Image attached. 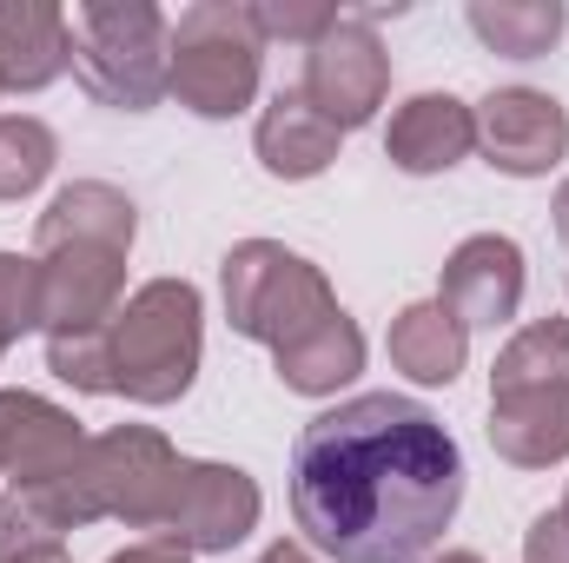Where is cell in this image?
<instances>
[{
    "mask_svg": "<svg viewBox=\"0 0 569 563\" xmlns=\"http://www.w3.org/2000/svg\"><path fill=\"white\" fill-rule=\"evenodd\" d=\"M463 504L457 437L398 392L351 398L298 431L291 511L331 563H418Z\"/></svg>",
    "mask_w": 569,
    "mask_h": 563,
    "instance_id": "6da1fadb",
    "label": "cell"
},
{
    "mask_svg": "<svg viewBox=\"0 0 569 563\" xmlns=\"http://www.w3.org/2000/svg\"><path fill=\"white\" fill-rule=\"evenodd\" d=\"M67 53L80 80L113 107H152L166 87V20L146 0H93L67 13Z\"/></svg>",
    "mask_w": 569,
    "mask_h": 563,
    "instance_id": "7a4b0ae2",
    "label": "cell"
},
{
    "mask_svg": "<svg viewBox=\"0 0 569 563\" xmlns=\"http://www.w3.org/2000/svg\"><path fill=\"white\" fill-rule=\"evenodd\" d=\"M172 87L192 113H239L259 87V27L246 7H192L172 33Z\"/></svg>",
    "mask_w": 569,
    "mask_h": 563,
    "instance_id": "3957f363",
    "label": "cell"
},
{
    "mask_svg": "<svg viewBox=\"0 0 569 563\" xmlns=\"http://www.w3.org/2000/svg\"><path fill=\"white\" fill-rule=\"evenodd\" d=\"M192 318H199V298L186 285H152L133 318H127V338H120V385L140 392V398H172L186 392V365H192Z\"/></svg>",
    "mask_w": 569,
    "mask_h": 563,
    "instance_id": "277c9868",
    "label": "cell"
},
{
    "mask_svg": "<svg viewBox=\"0 0 569 563\" xmlns=\"http://www.w3.org/2000/svg\"><path fill=\"white\" fill-rule=\"evenodd\" d=\"M385 93V53L371 40L365 20H345L331 33L311 40V73H305V100L331 120V127H365L371 107Z\"/></svg>",
    "mask_w": 569,
    "mask_h": 563,
    "instance_id": "5b68a950",
    "label": "cell"
},
{
    "mask_svg": "<svg viewBox=\"0 0 569 563\" xmlns=\"http://www.w3.org/2000/svg\"><path fill=\"white\" fill-rule=\"evenodd\" d=\"M477 134L490 146V166H503V172H543L569 146V120L550 93L510 87V93H490L483 100V127Z\"/></svg>",
    "mask_w": 569,
    "mask_h": 563,
    "instance_id": "8992f818",
    "label": "cell"
},
{
    "mask_svg": "<svg viewBox=\"0 0 569 563\" xmlns=\"http://www.w3.org/2000/svg\"><path fill=\"white\" fill-rule=\"evenodd\" d=\"M67 60V13L40 0L0 7V87H40Z\"/></svg>",
    "mask_w": 569,
    "mask_h": 563,
    "instance_id": "52a82bcc",
    "label": "cell"
},
{
    "mask_svg": "<svg viewBox=\"0 0 569 563\" xmlns=\"http://www.w3.org/2000/svg\"><path fill=\"white\" fill-rule=\"evenodd\" d=\"M477 140V120L443 100V93H418L398 120H391V159L405 172H437V166H457Z\"/></svg>",
    "mask_w": 569,
    "mask_h": 563,
    "instance_id": "ba28073f",
    "label": "cell"
},
{
    "mask_svg": "<svg viewBox=\"0 0 569 563\" xmlns=\"http://www.w3.org/2000/svg\"><path fill=\"white\" fill-rule=\"evenodd\" d=\"M443 292L457 298V312H463L470 325H490V318H503V312L517 305V292H523L517 246H510V239H470V246L457 253V266H450Z\"/></svg>",
    "mask_w": 569,
    "mask_h": 563,
    "instance_id": "9c48e42d",
    "label": "cell"
},
{
    "mask_svg": "<svg viewBox=\"0 0 569 563\" xmlns=\"http://www.w3.org/2000/svg\"><path fill=\"white\" fill-rule=\"evenodd\" d=\"M331 146H338V127H331L305 93H279V107H272L266 127H259V152H266V166L284 172V179L318 172V166L331 159Z\"/></svg>",
    "mask_w": 569,
    "mask_h": 563,
    "instance_id": "30bf717a",
    "label": "cell"
},
{
    "mask_svg": "<svg viewBox=\"0 0 569 563\" xmlns=\"http://www.w3.org/2000/svg\"><path fill=\"white\" fill-rule=\"evenodd\" d=\"M391 352H398V358H405V372H418L425 385H443V378H457L463 332L450 325V312H443V305H418V312H405V325L391 332Z\"/></svg>",
    "mask_w": 569,
    "mask_h": 563,
    "instance_id": "8fae6325",
    "label": "cell"
},
{
    "mask_svg": "<svg viewBox=\"0 0 569 563\" xmlns=\"http://www.w3.org/2000/svg\"><path fill=\"white\" fill-rule=\"evenodd\" d=\"M470 27L497 47V53H517V60H530V53H543L557 33H563V7L557 0H530V7H510V0H477L470 7Z\"/></svg>",
    "mask_w": 569,
    "mask_h": 563,
    "instance_id": "7c38bea8",
    "label": "cell"
},
{
    "mask_svg": "<svg viewBox=\"0 0 569 563\" xmlns=\"http://www.w3.org/2000/svg\"><path fill=\"white\" fill-rule=\"evenodd\" d=\"M47 166H53L47 127H33V120H0V199H7V192H27Z\"/></svg>",
    "mask_w": 569,
    "mask_h": 563,
    "instance_id": "4fadbf2b",
    "label": "cell"
},
{
    "mask_svg": "<svg viewBox=\"0 0 569 563\" xmlns=\"http://www.w3.org/2000/svg\"><path fill=\"white\" fill-rule=\"evenodd\" d=\"M246 13H252L259 40H266V33H291V40H318V33H331V27H338V7H246Z\"/></svg>",
    "mask_w": 569,
    "mask_h": 563,
    "instance_id": "5bb4252c",
    "label": "cell"
},
{
    "mask_svg": "<svg viewBox=\"0 0 569 563\" xmlns=\"http://www.w3.org/2000/svg\"><path fill=\"white\" fill-rule=\"evenodd\" d=\"M530 563H569L563 524H537V537H530Z\"/></svg>",
    "mask_w": 569,
    "mask_h": 563,
    "instance_id": "9a60e30c",
    "label": "cell"
},
{
    "mask_svg": "<svg viewBox=\"0 0 569 563\" xmlns=\"http://www.w3.org/2000/svg\"><path fill=\"white\" fill-rule=\"evenodd\" d=\"M120 563H172V557H152V551H140V557H120ZM186 563V557H179Z\"/></svg>",
    "mask_w": 569,
    "mask_h": 563,
    "instance_id": "2e32d148",
    "label": "cell"
},
{
    "mask_svg": "<svg viewBox=\"0 0 569 563\" xmlns=\"http://www.w3.org/2000/svg\"><path fill=\"white\" fill-rule=\"evenodd\" d=\"M266 563H305V557H298V551H272Z\"/></svg>",
    "mask_w": 569,
    "mask_h": 563,
    "instance_id": "e0dca14e",
    "label": "cell"
},
{
    "mask_svg": "<svg viewBox=\"0 0 569 563\" xmlns=\"http://www.w3.org/2000/svg\"><path fill=\"white\" fill-rule=\"evenodd\" d=\"M557 213H563V233H569V192H563V199H557Z\"/></svg>",
    "mask_w": 569,
    "mask_h": 563,
    "instance_id": "ac0fdd59",
    "label": "cell"
},
{
    "mask_svg": "<svg viewBox=\"0 0 569 563\" xmlns=\"http://www.w3.org/2000/svg\"><path fill=\"white\" fill-rule=\"evenodd\" d=\"M443 563H470V557H443Z\"/></svg>",
    "mask_w": 569,
    "mask_h": 563,
    "instance_id": "d6986e66",
    "label": "cell"
}]
</instances>
